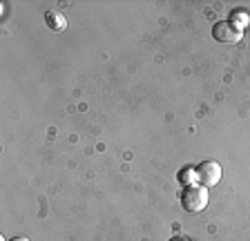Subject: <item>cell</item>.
Here are the masks:
<instances>
[{"label": "cell", "instance_id": "1", "mask_svg": "<svg viewBox=\"0 0 250 241\" xmlns=\"http://www.w3.org/2000/svg\"><path fill=\"white\" fill-rule=\"evenodd\" d=\"M208 201H210V192L201 183L186 185L181 190V205L186 212H201V210H206Z\"/></svg>", "mask_w": 250, "mask_h": 241}, {"label": "cell", "instance_id": "4", "mask_svg": "<svg viewBox=\"0 0 250 241\" xmlns=\"http://www.w3.org/2000/svg\"><path fill=\"white\" fill-rule=\"evenodd\" d=\"M45 22H47V27H49L52 32H62V29L67 27V18L62 16L61 11H56V9L45 11Z\"/></svg>", "mask_w": 250, "mask_h": 241}, {"label": "cell", "instance_id": "7", "mask_svg": "<svg viewBox=\"0 0 250 241\" xmlns=\"http://www.w3.org/2000/svg\"><path fill=\"white\" fill-rule=\"evenodd\" d=\"M9 241H29L27 237H14V239H9Z\"/></svg>", "mask_w": 250, "mask_h": 241}, {"label": "cell", "instance_id": "3", "mask_svg": "<svg viewBox=\"0 0 250 241\" xmlns=\"http://www.w3.org/2000/svg\"><path fill=\"white\" fill-rule=\"evenodd\" d=\"M212 38L217 42H224V45H237V42L244 40V32L237 29L232 22L221 20L212 27Z\"/></svg>", "mask_w": 250, "mask_h": 241}, {"label": "cell", "instance_id": "2", "mask_svg": "<svg viewBox=\"0 0 250 241\" xmlns=\"http://www.w3.org/2000/svg\"><path fill=\"white\" fill-rule=\"evenodd\" d=\"M194 170H197V183L206 188H214L221 181V165L217 161H201Z\"/></svg>", "mask_w": 250, "mask_h": 241}, {"label": "cell", "instance_id": "5", "mask_svg": "<svg viewBox=\"0 0 250 241\" xmlns=\"http://www.w3.org/2000/svg\"><path fill=\"white\" fill-rule=\"evenodd\" d=\"M228 22H232L237 29H241V32H244L246 27L250 25V14L246 9H232V11H230Z\"/></svg>", "mask_w": 250, "mask_h": 241}, {"label": "cell", "instance_id": "6", "mask_svg": "<svg viewBox=\"0 0 250 241\" xmlns=\"http://www.w3.org/2000/svg\"><path fill=\"white\" fill-rule=\"evenodd\" d=\"M179 181L183 183V188H186V185L197 183V170L194 168H183L181 172H179Z\"/></svg>", "mask_w": 250, "mask_h": 241}]
</instances>
